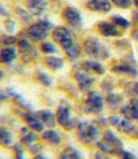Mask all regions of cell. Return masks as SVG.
<instances>
[{"instance_id":"6da1fadb","label":"cell","mask_w":138,"mask_h":159,"mask_svg":"<svg viewBox=\"0 0 138 159\" xmlns=\"http://www.w3.org/2000/svg\"><path fill=\"white\" fill-rule=\"evenodd\" d=\"M97 147L100 149V151L106 152V154L122 155V152L125 151L122 140L115 135L113 130L109 129L105 131L103 140L97 143Z\"/></svg>"},{"instance_id":"7a4b0ae2","label":"cell","mask_w":138,"mask_h":159,"mask_svg":"<svg viewBox=\"0 0 138 159\" xmlns=\"http://www.w3.org/2000/svg\"><path fill=\"white\" fill-rule=\"evenodd\" d=\"M99 135V129L95 125L88 121H84L78 124L77 136L78 139L84 143H91L97 140Z\"/></svg>"},{"instance_id":"3957f363","label":"cell","mask_w":138,"mask_h":159,"mask_svg":"<svg viewBox=\"0 0 138 159\" xmlns=\"http://www.w3.org/2000/svg\"><path fill=\"white\" fill-rule=\"evenodd\" d=\"M84 49L88 56H91L94 58L106 59L109 57V51L96 38H89L86 40L84 43Z\"/></svg>"},{"instance_id":"277c9868","label":"cell","mask_w":138,"mask_h":159,"mask_svg":"<svg viewBox=\"0 0 138 159\" xmlns=\"http://www.w3.org/2000/svg\"><path fill=\"white\" fill-rule=\"evenodd\" d=\"M109 121L113 126L117 128L119 130L120 133L127 134V135L134 136V137L138 138V129L133 122L130 121L127 118H122L120 116H112L109 118Z\"/></svg>"},{"instance_id":"5b68a950","label":"cell","mask_w":138,"mask_h":159,"mask_svg":"<svg viewBox=\"0 0 138 159\" xmlns=\"http://www.w3.org/2000/svg\"><path fill=\"white\" fill-rule=\"evenodd\" d=\"M104 108V99L98 93L90 91L85 100L82 110L86 114H99Z\"/></svg>"},{"instance_id":"8992f818","label":"cell","mask_w":138,"mask_h":159,"mask_svg":"<svg viewBox=\"0 0 138 159\" xmlns=\"http://www.w3.org/2000/svg\"><path fill=\"white\" fill-rule=\"evenodd\" d=\"M50 27L51 25L47 20H40V21L34 24L27 29V34L32 40H36V41L44 40L48 36V34H49Z\"/></svg>"},{"instance_id":"52a82bcc","label":"cell","mask_w":138,"mask_h":159,"mask_svg":"<svg viewBox=\"0 0 138 159\" xmlns=\"http://www.w3.org/2000/svg\"><path fill=\"white\" fill-rule=\"evenodd\" d=\"M53 37L61 46V48L64 50L68 49L69 47H71L75 43L72 34L70 32V30L65 28V27H56L53 29Z\"/></svg>"},{"instance_id":"ba28073f","label":"cell","mask_w":138,"mask_h":159,"mask_svg":"<svg viewBox=\"0 0 138 159\" xmlns=\"http://www.w3.org/2000/svg\"><path fill=\"white\" fill-rule=\"evenodd\" d=\"M57 121L59 125H61L65 129L71 130L74 127V122L71 119V114H70V109L69 107L65 105H60L57 109Z\"/></svg>"},{"instance_id":"9c48e42d","label":"cell","mask_w":138,"mask_h":159,"mask_svg":"<svg viewBox=\"0 0 138 159\" xmlns=\"http://www.w3.org/2000/svg\"><path fill=\"white\" fill-rule=\"evenodd\" d=\"M120 112L127 119L136 120L138 122V99L137 98L130 99V101L127 105L122 107Z\"/></svg>"},{"instance_id":"30bf717a","label":"cell","mask_w":138,"mask_h":159,"mask_svg":"<svg viewBox=\"0 0 138 159\" xmlns=\"http://www.w3.org/2000/svg\"><path fill=\"white\" fill-rule=\"evenodd\" d=\"M26 7L31 15L34 16H41L46 11L48 3L46 0H27Z\"/></svg>"},{"instance_id":"8fae6325","label":"cell","mask_w":138,"mask_h":159,"mask_svg":"<svg viewBox=\"0 0 138 159\" xmlns=\"http://www.w3.org/2000/svg\"><path fill=\"white\" fill-rule=\"evenodd\" d=\"M62 16L66 19V21L68 22L70 26L72 27H78L81 25V15L80 12L74 7H67L62 12Z\"/></svg>"},{"instance_id":"7c38bea8","label":"cell","mask_w":138,"mask_h":159,"mask_svg":"<svg viewBox=\"0 0 138 159\" xmlns=\"http://www.w3.org/2000/svg\"><path fill=\"white\" fill-rule=\"evenodd\" d=\"M75 79L77 80V84L79 86V88L82 91L89 90L94 85V78L90 77L87 72L85 71H78L75 72Z\"/></svg>"},{"instance_id":"4fadbf2b","label":"cell","mask_w":138,"mask_h":159,"mask_svg":"<svg viewBox=\"0 0 138 159\" xmlns=\"http://www.w3.org/2000/svg\"><path fill=\"white\" fill-rule=\"evenodd\" d=\"M87 7L93 11L108 12L112 9V3L109 0H89L87 2Z\"/></svg>"},{"instance_id":"5bb4252c","label":"cell","mask_w":138,"mask_h":159,"mask_svg":"<svg viewBox=\"0 0 138 159\" xmlns=\"http://www.w3.org/2000/svg\"><path fill=\"white\" fill-rule=\"evenodd\" d=\"M36 115L39 117V119L41 120L44 125L47 126V127H55L56 124L58 122L56 115L50 110H47V109L46 110H39Z\"/></svg>"},{"instance_id":"9a60e30c","label":"cell","mask_w":138,"mask_h":159,"mask_svg":"<svg viewBox=\"0 0 138 159\" xmlns=\"http://www.w3.org/2000/svg\"><path fill=\"white\" fill-rule=\"evenodd\" d=\"M98 28H99V31L104 34V36H106V37H119L120 36V31L118 30L115 25L110 24V22H107V21H103L98 25Z\"/></svg>"},{"instance_id":"2e32d148","label":"cell","mask_w":138,"mask_h":159,"mask_svg":"<svg viewBox=\"0 0 138 159\" xmlns=\"http://www.w3.org/2000/svg\"><path fill=\"white\" fill-rule=\"evenodd\" d=\"M19 50L22 53L24 58H26L27 56V60H30V59L37 57V51L34 50V48L26 39L19 40Z\"/></svg>"},{"instance_id":"e0dca14e","label":"cell","mask_w":138,"mask_h":159,"mask_svg":"<svg viewBox=\"0 0 138 159\" xmlns=\"http://www.w3.org/2000/svg\"><path fill=\"white\" fill-rule=\"evenodd\" d=\"M25 120H26L27 125L29 126L31 129H34V131H43L44 130V124L41 122V120L39 119V117L37 115L34 114H26L25 115Z\"/></svg>"},{"instance_id":"ac0fdd59","label":"cell","mask_w":138,"mask_h":159,"mask_svg":"<svg viewBox=\"0 0 138 159\" xmlns=\"http://www.w3.org/2000/svg\"><path fill=\"white\" fill-rule=\"evenodd\" d=\"M113 71L114 72H120V74H126L129 75V76H133V77H136L138 76V70L135 68L134 66L129 64H118L115 65L113 67Z\"/></svg>"},{"instance_id":"d6986e66","label":"cell","mask_w":138,"mask_h":159,"mask_svg":"<svg viewBox=\"0 0 138 159\" xmlns=\"http://www.w3.org/2000/svg\"><path fill=\"white\" fill-rule=\"evenodd\" d=\"M81 68L86 71H95L99 75L105 74V68L98 61H84Z\"/></svg>"},{"instance_id":"ffe728a7","label":"cell","mask_w":138,"mask_h":159,"mask_svg":"<svg viewBox=\"0 0 138 159\" xmlns=\"http://www.w3.org/2000/svg\"><path fill=\"white\" fill-rule=\"evenodd\" d=\"M17 58L16 50L11 47H7L1 49V60L3 64H11Z\"/></svg>"},{"instance_id":"44dd1931","label":"cell","mask_w":138,"mask_h":159,"mask_svg":"<svg viewBox=\"0 0 138 159\" xmlns=\"http://www.w3.org/2000/svg\"><path fill=\"white\" fill-rule=\"evenodd\" d=\"M43 138L46 141H48L49 143H53V145H59L61 141V138L59 136V134L53 129L45 130L43 133Z\"/></svg>"},{"instance_id":"7402d4cb","label":"cell","mask_w":138,"mask_h":159,"mask_svg":"<svg viewBox=\"0 0 138 159\" xmlns=\"http://www.w3.org/2000/svg\"><path fill=\"white\" fill-rule=\"evenodd\" d=\"M46 64L50 69L53 70H57V69H60L61 67L64 66V59L60 58V57L56 56H49L46 58Z\"/></svg>"},{"instance_id":"603a6c76","label":"cell","mask_w":138,"mask_h":159,"mask_svg":"<svg viewBox=\"0 0 138 159\" xmlns=\"http://www.w3.org/2000/svg\"><path fill=\"white\" fill-rule=\"evenodd\" d=\"M59 159H82L77 149L74 147H68L59 156Z\"/></svg>"},{"instance_id":"cb8c5ba5","label":"cell","mask_w":138,"mask_h":159,"mask_svg":"<svg viewBox=\"0 0 138 159\" xmlns=\"http://www.w3.org/2000/svg\"><path fill=\"white\" fill-rule=\"evenodd\" d=\"M38 138V135L34 131H28L27 128H22V135L20 141L22 143H31Z\"/></svg>"},{"instance_id":"d4e9b609","label":"cell","mask_w":138,"mask_h":159,"mask_svg":"<svg viewBox=\"0 0 138 159\" xmlns=\"http://www.w3.org/2000/svg\"><path fill=\"white\" fill-rule=\"evenodd\" d=\"M0 137H1V143H2L3 146L9 147L12 143V135L6 128L2 127L0 129Z\"/></svg>"},{"instance_id":"484cf974","label":"cell","mask_w":138,"mask_h":159,"mask_svg":"<svg viewBox=\"0 0 138 159\" xmlns=\"http://www.w3.org/2000/svg\"><path fill=\"white\" fill-rule=\"evenodd\" d=\"M65 52H66V55L70 59H76L80 56V53H81V49H80V47L77 45V43H75L71 47H69L68 49H66Z\"/></svg>"},{"instance_id":"4316f807","label":"cell","mask_w":138,"mask_h":159,"mask_svg":"<svg viewBox=\"0 0 138 159\" xmlns=\"http://www.w3.org/2000/svg\"><path fill=\"white\" fill-rule=\"evenodd\" d=\"M122 96L116 95V93H110V95L107 97V102H108V105L112 107V108L118 107L120 103H122Z\"/></svg>"},{"instance_id":"83f0119b","label":"cell","mask_w":138,"mask_h":159,"mask_svg":"<svg viewBox=\"0 0 138 159\" xmlns=\"http://www.w3.org/2000/svg\"><path fill=\"white\" fill-rule=\"evenodd\" d=\"M37 79H38V81L44 86H50L51 84H53V80H51V78L49 77V75L46 74V72H44V71L38 72Z\"/></svg>"},{"instance_id":"f1b7e54d","label":"cell","mask_w":138,"mask_h":159,"mask_svg":"<svg viewBox=\"0 0 138 159\" xmlns=\"http://www.w3.org/2000/svg\"><path fill=\"white\" fill-rule=\"evenodd\" d=\"M113 21L115 22L116 26H119L122 28H128L130 25V22L128 21L127 19L122 16H113Z\"/></svg>"},{"instance_id":"f546056e","label":"cell","mask_w":138,"mask_h":159,"mask_svg":"<svg viewBox=\"0 0 138 159\" xmlns=\"http://www.w3.org/2000/svg\"><path fill=\"white\" fill-rule=\"evenodd\" d=\"M41 50L46 53H53V52H56V47L50 43H41Z\"/></svg>"},{"instance_id":"4dcf8cb0","label":"cell","mask_w":138,"mask_h":159,"mask_svg":"<svg viewBox=\"0 0 138 159\" xmlns=\"http://www.w3.org/2000/svg\"><path fill=\"white\" fill-rule=\"evenodd\" d=\"M113 2L117 6V7H119V8H129L130 6H131V0H112Z\"/></svg>"},{"instance_id":"1f68e13d","label":"cell","mask_w":138,"mask_h":159,"mask_svg":"<svg viewBox=\"0 0 138 159\" xmlns=\"http://www.w3.org/2000/svg\"><path fill=\"white\" fill-rule=\"evenodd\" d=\"M1 41H2L3 45H7L9 47V46L15 45L17 43V38H15L13 36H3Z\"/></svg>"},{"instance_id":"d6a6232c","label":"cell","mask_w":138,"mask_h":159,"mask_svg":"<svg viewBox=\"0 0 138 159\" xmlns=\"http://www.w3.org/2000/svg\"><path fill=\"white\" fill-rule=\"evenodd\" d=\"M122 159H138L136 156H134L131 152H129V151H124L122 155Z\"/></svg>"},{"instance_id":"836d02e7","label":"cell","mask_w":138,"mask_h":159,"mask_svg":"<svg viewBox=\"0 0 138 159\" xmlns=\"http://www.w3.org/2000/svg\"><path fill=\"white\" fill-rule=\"evenodd\" d=\"M95 157H96V159H112V158H109L108 156H105V155L100 154V152H97Z\"/></svg>"},{"instance_id":"e575fe53","label":"cell","mask_w":138,"mask_h":159,"mask_svg":"<svg viewBox=\"0 0 138 159\" xmlns=\"http://www.w3.org/2000/svg\"><path fill=\"white\" fill-rule=\"evenodd\" d=\"M34 159H48V158L44 156V155H36V156L34 157Z\"/></svg>"},{"instance_id":"d590c367","label":"cell","mask_w":138,"mask_h":159,"mask_svg":"<svg viewBox=\"0 0 138 159\" xmlns=\"http://www.w3.org/2000/svg\"><path fill=\"white\" fill-rule=\"evenodd\" d=\"M133 90H134V93H135L136 95L138 96V82H136L135 85H134V89H133Z\"/></svg>"},{"instance_id":"8d00e7d4","label":"cell","mask_w":138,"mask_h":159,"mask_svg":"<svg viewBox=\"0 0 138 159\" xmlns=\"http://www.w3.org/2000/svg\"><path fill=\"white\" fill-rule=\"evenodd\" d=\"M17 159H26L24 157V155H22V152H21V150L19 151L18 154H17Z\"/></svg>"},{"instance_id":"74e56055","label":"cell","mask_w":138,"mask_h":159,"mask_svg":"<svg viewBox=\"0 0 138 159\" xmlns=\"http://www.w3.org/2000/svg\"><path fill=\"white\" fill-rule=\"evenodd\" d=\"M1 13H2V15H6V10H5V8H3V5H1Z\"/></svg>"},{"instance_id":"f35d334b","label":"cell","mask_w":138,"mask_h":159,"mask_svg":"<svg viewBox=\"0 0 138 159\" xmlns=\"http://www.w3.org/2000/svg\"><path fill=\"white\" fill-rule=\"evenodd\" d=\"M133 37L135 38V39L138 40V32H134V34H133Z\"/></svg>"},{"instance_id":"ab89813d","label":"cell","mask_w":138,"mask_h":159,"mask_svg":"<svg viewBox=\"0 0 138 159\" xmlns=\"http://www.w3.org/2000/svg\"><path fill=\"white\" fill-rule=\"evenodd\" d=\"M134 2H135L136 7H137V8H138V0H134Z\"/></svg>"}]
</instances>
